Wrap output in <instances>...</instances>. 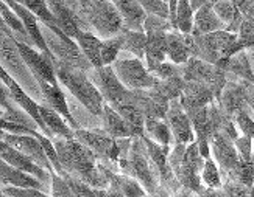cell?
Listing matches in <instances>:
<instances>
[{
	"instance_id": "37",
	"label": "cell",
	"mask_w": 254,
	"mask_h": 197,
	"mask_svg": "<svg viewBox=\"0 0 254 197\" xmlns=\"http://www.w3.org/2000/svg\"><path fill=\"white\" fill-rule=\"evenodd\" d=\"M122 42H124L122 33H119V35L109 38V39L102 40L100 56H102V64L103 65H111L117 59L119 53L122 51Z\"/></svg>"
},
{
	"instance_id": "44",
	"label": "cell",
	"mask_w": 254,
	"mask_h": 197,
	"mask_svg": "<svg viewBox=\"0 0 254 197\" xmlns=\"http://www.w3.org/2000/svg\"><path fill=\"white\" fill-rule=\"evenodd\" d=\"M2 190L3 197H50L41 190L35 188H14V187H5Z\"/></svg>"
},
{
	"instance_id": "51",
	"label": "cell",
	"mask_w": 254,
	"mask_h": 197,
	"mask_svg": "<svg viewBox=\"0 0 254 197\" xmlns=\"http://www.w3.org/2000/svg\"><path fill=\"white\" fill-rule=\"evenodd\" d=\"M0 197H3V194H2V190H0Z\"/></svg>"
},
{
	"instance_id": "14",
	"label": "cell",
	"mask_w": 254,
	"mask_h": 197,
	"mask_svg": "<svg viewBox=\"0 0 254 197\" xmlns=\"http://www.w3.org/2000/svg\"><path fill=\"white\" fill-rule=\"evenodd\" d=\"M165 123H167L170 129L175 145H189L192 141H195L192 124L186 112L183 111L180 100H172L169 103L167 114H165Z\"/></svg>"
},
{
	"instance_id": "31",
	"label": "cell",
	"mask_w": 254,
	"mask_h": 197,
	"mask_svg": "<svg viewBox=\"0 0 254 197\" xmlns=\"http://www.w3.org/2000/svg\"><path fill=\"white\" fill-rule=\"evenodd\" d=\"M129 92V90H128ZM114 111L122 117L125 121L134 129V132H136V135L137 137H142L143 135V115H142V112L139 111V109L132 104L131 101H129V98L127 96V100H124V101H120V103H117V104H114V106H111Z\"/></svg>"
},
{
	"instance_id": "10",
	"label": "cell",
	"mask_w": 254,
	"mask_h": 197,
	"mask_svg": "<svg viewBox=\"0 0 254 197\" xmlns=\"http://www.w3.org/2000/svg\"><path fill=\"white\" fill-rule=\"evenodd\" d=\"M14 43H16V48L20 54L22 61H24V64H25V67L28 69V72L31 73L33 78L36 79V82L58 84V79H57V76H55L50 58H47L44 53L36 51L35 48L28 47L27 43L20 42L17 39H14Z\"/></svg>"
},
{
	"instance_id": "43",
	"label": "cell",
	"mask_w": 254,
	"mask_h": 197,
	"mask_svg": "<svg viewBox=\"0 0 254 197\" xmlns=\"http://www.w3.org/2000/svg\"><path fill=\"white\" fill-rule=\"evenodd\" d=\"M234 121L237 123V127L242 130L244 137H248L253 140L254 135V123H253V117L251 111H242L234 115Z\"/></svg>"
},
{
	"instance_id": "5",
	"label": "cell",
	"mask_w": 254,
	"mask_h": 197,
	"mask_svg": "<svg viewBox=\"0 0 254 197\" xmlns=\"http://www.w3.org/2000/svg\"><path fill=\"white\" fill-rule=\"evenodd\" d=\"M122 171L125 176H129L139 182L140 187L145 190V193H154L158 190L156 179L150 166V160L147 156V149L143 145L142 137H131L129 146L125 161L122 165Z\"/></svg>"
},
{
	"instance_id": "49",
	"label": "cell",
	"mask_w": 254,
	"mask_h": 197,
	"mask_svg": "<svg viewBox=\"0 0 254 197\" xmlns=\"http://www.w3.org/2000/svg\"><path fill=\"white\" fill-rule=\"evenodd\" d=\"M215 2H218V0H204V3H211V5H214Z\"/></svg>"
},
{
	"instance_id": "2",
	"label": "cell",
	"mask_w": 254,
	"mask_h": 197,
	"mask_svg": "<svg viewBox=\"0 0 254 197\" xmlns=\"http://www.w3.org/2000/svg\"><path fill=\"white\" fill-rule=\"evenodd\" d=\"M52 65L57 79H60V82L89 111V114L100 117L105 101L87 78V75L83 70L65 65L57 59L52 61Z\"/></svg>"
},
{
	"instance_id": "35",
	"label": "cell",
	"mask_w": 254,
	"mask_h": 197,
	"mask_svg": "<svg viewBox=\"0 0 254 197\" xmlns=\"http://www.w3.org/2000/svg\"><path fill=\"white\" fill-rule=\"evenodd\" d=\"M122 50L132 53L137 59L143 61V51H145V33H139V31H128L122 30Z\"/></svg>"
},
{
	"instance_id": "33",
	"label": "cell",
	"mask_w": 254,
	"mask_h": 197,
	"mask_svg": "<svg viewBox=\"0 0 254 197\" xmlns=\"http://www.w3.org/2000/svg\"><path fill=\"white\" fill-rule=\"evenodd\" d=\"M192 20L193 9L189 0H178L175 8V30L181 35H190L192 33Z\"/></svg>"
},
{
	"instance_id": "52",
	"label": "cell",
	"mask_w": 254,
	"mask_h": 197,
	"mask_svg": "<svg viewBox=\"0 0 254 197\" xmlns=\"http://www.w3.org/2000/svg\"><path fill=\"white\" fill-rule=\"evenodd\" d=\"M14 2H17V3H20V0H14Z\"/></svg>"
},
{
	"instance_id": "29",
	"label": "cell",
	"mask_w": 254,
	"mask_h": 197,
	"mask_svg": "<svg viewBox=\"0 0 254 197\" xmlns=\"http://www.w3.org/2000/svg\"><path fill=\"white\" fill-rule=\"evenodd\" d=\"M212 9L215 16L222 20L223 30L237 35L242 20H244V16L239 13V9L231 3L229 0H218V2L212 5Z\"/></svg>"
},
{
	"instance_id": "32",
	"label": "cell",
	"mask_w": 254,
	"mask_h": 197,
	"mask_svg": "<svg viewBox=\"0 0 254 197\" xmlns=\"http://www.w3.org/2000/svg\"><path fill=\"white\" fill-rule=\"evenodd\" d=\"M153 141H156L161 146H170L172 134L170 129L165 123V119H158V118H145L143 119V135Z\"/></svg>"
},
{
	"instance_id": "45",
	"label": "cell",
	"mask_w": 254,
	"mask_h": 197,
	"mask_svg": "<svg viewBox=\"0 0 254 197\" xmlns=\"http://www.w3.org/2000/svg\"><path fill=\"white\" fill-rule=\"evenodd\" d=\"M244 17H253V0H229Z\"/></svg>"
},
{
	"instance_id": "48",
	"label": "cell",
	"mask_w": 254,
	"mask_h": 197,
	"mask_svg": "<svg viewBox=\"0 0 254 197\" xmlns=\"http://www.w3.org/2000/svg\"><path fill=\"white\" fill-rule=\"evenodd\" d=\"M0 30H2L6 36H11V31H9V28L5 25V22H3V19H2V17H0Z\"/></svg>"
},
{
	"instance_id": "41",
	"label": "cell",
	"mask_w": 254,
	"mask_h": 197,
	"mask_svg": "<svg viewBox=\"0 0 254 197\" xmlns=\"http://www.w3.org/2000/svg\"><path fill=\"white\" fill-rule=\"evenodd\" d=\"M50 180H52V196L50 197H75L73 191L70 190L67 182L64 180V177L52 172Z\"/></svg>"
},
{
	"instance_id": "53",
	"label": "cell",
	"mask_w": 254,
	"mask_h": 197,
	"mask_svg": "<svg viewBox=\"0 0 254 197\" xmlns=\"http://www.w3.org/2000/svg\"><path fill=\"white\" fill-rule=\"evenodd\" d=\"M164 2H167V0H164Z\"/></svg>"
},
{
	"instance_id": "25",
	"label": "cell",
	"mask_w": 254,
	"mask_h": 197,
	"mask_svg": "<svg viewBox=\"0 0 254 197\" xmlns=\"http://www.w3.org/2000/svg\"><path fill=\"white\" fill-rule=\"evenodd\" d=\"M38 111H39V117L42 119V123L46 124L49 134H50V140L55 138H65V140H73V129L64 121V119L52 111L47 106H39L38 104Z\"/></svg>"
},
{
	"instance_id": "8",
	"label": "cell",
	"mask_w": 254,
	"mask_h": 197,
	"mask_svg": "<svg viewBox=\"0 0 254 197\" xmlns=\"http://www.w3.org/2000/svg\"><path fill=\"white\" fill-rule=\"evenodd\" d=\"M222 111L234 119V115L242 111L253 109V82L226 81L220 98L217 100Z\"/></svg>"
},
{
	"instance_id": "46",
	"label": "cell",
	"mask_w": 254,
	"mask_h": 197,
	"mask_svg": "<svg viewBox=\"0 0 254 197\" xmlns=\"http://www.w3.org/2000/svg\"><path fill=\"white\" fill-rule=\"evenodd\" d=\"M176 2L178 0H167V6H169V22L172 30H175V8H176Z\"/></svg>"
},
{
	"instance_id": "34",
	"label": "cell",
	"mask_w": 254,
	"mask_h": 197,
	"mask_svg": "<svg viewBox=\"0 0 254 197\" xmlns=\"http://www.w3.org/2000/svg\"><path fill=\"white\" fill-rule=\"evenodd\" d=\"M109 183H114L119 191L124 194V197H145V190H143L139 182L134 180L125 174H109Z\"/></svg>"
},
{
	"instance_id": "54",
	"label": "cell",
	"mask_w": 254,
	"mask_h": 197,
	"mask_svg": "<svg viewBox=\"0 0 254 197\" xmlns=\"http://www.w3.org/2000/svg\"><path fill=\"white\" fill-rule=\"evenodd\" d=\"M65 2H67V0H65Z\"/></svg>"
},
{
	"instance_id": "23",
	"label": "cell",
	"mask_w": 254,
	"mask_h": 197,
	"mask_svg": "<svg viewBox=\"0 0 254 197\" xmlns=\"http://www.w3.org/2000/svg\"><path fill=\"white\" fill-rule=\"evenodd\" d=\"M165 50H167L169 62L175 65H183L187 59L192 58L187 35H181L176 30H169L165 35Z\"/></svg>"
},
{
	"instance_id": "4",
	"label": "cell",
	"mask_w": 254,
	"mask_h": 197,
	"mask_svg": "<svg viewBox=\"0 0 254 197\" xmlns=\"http://www.w3.org/2000/svg\"><path fill=\"white\" fill-rule=\"evenodd\" d=\"M73 140L86 146L97 156V158H106L122 163L127 157L129 138L116 140L109 137L103 129H76L73 130Z\"/></svg>"
},
{
	"instance_id": "26",
	"label": "cell",
	"mask_w": 254,
	"mask_h": 197,
	"mask_svg": "<svg viewBox=\"0 0 254 197\" xmlns=\"http://www.w3.org/2000/svg\"><path fill=\"white\" fill-rule=\"evenodd\" d=\"M75 43L78 45L80 51L86 61L91 64L92 69L102 67V56H100V48H102V39L97 38L92 31H80L75 38Z\"/></svg>"
},
{
	"instance_id": "13",
	"label": "cell",
	"mask_w": 254,
	"mask_h": 197,
	"mask_svg": "<svg viewBox=\"0 0 254 197\" xmlns=\"http://www.w3.org/2000/svg\"><path fill=\"white\" fill-rule=\"evenodd\" d=\"M2 140L5 141V143H8L9 146H13L14 149H17L19 152H22L24 156H27L33 163H36V165L41 166L42 169H46L50 174L55 172L52 165H50V161L47 160L46 154H44V149H42L39 140L36 137L3 132Z\"/></svg>"
},
{
	"instance_id": "21",
	"label": "cell",
	"mask_w": 254,
	"mask_h": 197,
	"mask_svg": "<svg viewBox=\"0 0 254 197\" xmlns=\"http://www.w3.org/2000/svg\"><path fill=\"white\" fill-rule=\"evenodd\" d=\"M102 123H103V130L116 140H122V138H131V137H137L134 129H132L125 119L120 117L111 106H108L106 103L103 104L102 109Z\"/></svg>"
},
{
	"instance_id": "20",
	"label": "cell",
	"mask_w": 254,
	"mask_h": 197,
	"mask_svg": "<svg viewBox=\"0 0 254 197\" xmlns=\"http://www.w3.org/2000/svg\"><path fill=\"white\" fill-rule=\"evenodd\" d=\"M111 2L122 19V30L143 33V20L147 14L136 0H111Z\"/></svg>"
},
{
	"instance_id": "3",
	"label": "cell",
	"mask_w": 254,
	"mask_h": 197,
	"mask_svg": "<svg viewBox=\"0 0 254 197\" xmlns=\"http://www.w3.org/2000/svg\"><path fill=\"white\" fill-rule=\"evenodd\" d=\"M80 19L86 27L95 31V36L109 39L122 31V19H120L116 6L111 0H81Z\"/></svg>"
},
{
	"instance_id": "1",
	"label": "cell",
	"mask_w": 254,
	"mask_h": 197,
	"mask_svg": "<svg viewBox=\"0 0 254 197\" xmlns=\"http://www.w3.org/2000/svg\"><path fill=\"white\" fill-rule=\"evenodd\" d=\"M55 151L58 154L60 165L65 174L72 172L73 179L80 180L97 190H105L109 187V174L103 165L97 161V156L76 140L55 138Z\"/></svg>"
},
{
	"instance_id": "17",
	"label": "cell",
	"mask_w": 254,
	"mask_h": 197,
	"mask_svg": "<svg viewBox=\"0 0 254 197\" xmlns=\"http://www.w3.org/2000/svg\"><path fill=\"white\" fill-rule=\"evenodd\" d=\"M38 85L41 89V93L44 95V98H46L47 107H50L52 111L57 112L73 130L80 129L78 123H76V119L70 114V109L67 106V100H65L61 87L58 84H49V82H38Z\"/></svg>"
},
{
	"instance_id": "36",
	"label": "cell",
	"mask_w": 254,
	"mask_h": 197,
	"mask_svg": "<svg viewBox=\"0 0 254 197\" xmlns=\"http://www.w3.org/2000/svg\"><path fill=\"white\" fill-rule=\"evenodd\" d=\"M20 5L24 8H27L31 14H35L36 19L41 20L42 24L46 25V28H49V30L57 28L50 9L46 3V0H20Z\"/></svg>"
},
{
	"instance_id": "28",
	"label": "cell",
	"mask_w": 254,
	"mask_h": 197,
	"mask_svg": "<svg viewBox=\"0 0 254 197\" xmlns=\"http://www.w3.org/2000/svg\"><path fill=\"white\" fill-rule=\"evenodd\" d=\"M225 73H233L240 81L253 82V64H251V50H242L233 54L222 67Z\"/></svg>"
},
{
	"instance_id": "27",
	"label": "cell",
	"mask_w": 254,
	"mask_h": 197,
	"mask_svg": "<svg viewBox=\"0 0 254 197\" xmlns=\"http://www.w3.org/2000/svg\"><path fill=\"white\" fill-rule=\"evenodd\" d=\"M0 59H2V62L11 72H14L17 75H27L28 69L25 67V64L16 48L14 38L6 36L5 33L0 35Z\"/></svg>"
},
{
	"instance_id": "40",
	"label": "cell",
	"mask_w": 254,
	"mask_h": 197,
	"mask_svg": "<svg viewBox=\"0 0 254 197\" xmlns=\"http://www.w3.org/2000/svg\"><path fill=\"white\" fill-rule=\"evenodd\" d=\"M234 148L240 161L253 163V140L248 137H237L234 140Z\"/></svg>"
},
{
	"instance_id": "39",
	"label": "cell",
	"mask_w": 254,
	"mask_h": 197,
	"mask_svg": "<svg viewBox=\"0 0 254 197\" xmlns=\"http://www.w3.org/2000/svg\"><path fill=\"white\" fill-rule=\"evenodd\" d=\"M145 14H153L162 19H169V6L164 0H136Z\"/></svg>"
},
{
	"instance_id": "15",
	"label": "cell",
	"mask_w": 254,
	"mask_h": 197,
	"mask_svg": "<svg viewBox=\"0 0 254 197\" xmlns=\"http://www.w3.org/2000/svg\"><path fill=\"white\" fill-rule=\"evenodd\" d=\"M0 158L6 161L8 165H11L13 168L38 179L42 185H46L50 180V172H46V169H42L36 163H33L27 156H24L13 146L5 143L3 140H0Z\"/></svg>"
},
{
	"instance_id": "30",
	"label": "cell",
	"mask_w": 254,
	"mask_h": 197,
	"mask_svg": "<svg viewBox=\"0 0 254 197\" xmlns=\"http://www.w3.org/2000/svg\"><path fill=\"white\" fill-rule=\"evenodd\" d=\"M186 81L181 78V76H173V78L169 79H162L154 84L151 87V92L156 95L161 101L164 103H170L172 100H178L183 89H184Z\"/></svg>"
},
{
	"instance_id": "47",
	"label": "cell",
	"mask_w": 254,
	"mask_h": 197,
	"mask_svg": "<svg viewBox=\"0 0 254 197\" xmlns=\"http://www.w3.org/2000/svg\"><path fill=\"white\" fill-rule=\"evenodd\" d=\"M189 3L192 6L193 11H196L198 8H200L201 5H204V0H189Z\"/></svg>"
},
{
	"instance_id": "55",
	"label": "cell",
	"mask_w": 254,
	"mask_h": 197,
	"mask_svg": "<svg viewBox=\"0 0 254 197\" xmlns=\"http://www.w3.org/2000/svg\"><path fill=\"white\" fill-rule=\"evenodd\" d=\"M80 2H81V0H80Z\"/></svg>"
},
{
	"instance_id": "18",
	"label": "cell",
	"mask_w": 254,
	"mask_h": 197,
	"mask_svg": "<svg viewBox=\"0 0 254 197\" xmlns=\"http://www.w3.org/2000/svg\"><path fill=\"white\" fill-rule=\"evenodd\" d=\"M178 100H180L183 111L190 112V111H196V109L209 106L212 101H215V98H214V93L209 90L207 85L201 82L189 81L184 84V89Z\"/></svg>"
},
{
	"instance_id": "24",
	"label": "cell",
	"mask_w": 254,
	"mask_h": 197,
	"mask_svg": "<svg viewBox=\"0 0 254 197\" xmlns=\"http://www.w3.org/2000/svg\"><path fill=\"white\" fill-rule=\"evenodd\" d=\"M223 30V24L220 20L211 3H204L193 11V20H192V33L190 35H209V33Z\"/></svg>"
},
{
	"instance_id": "12",
	"label": "cell",
	"mask_w": 254,
	"mask_h": 197,
	"mask_svg": "<svg viewBox=\"0 0 254 197\" xmlns=\"http://www.w3.org/2000/svg\"><path fill=\"white\" fill-rule=\"evenodd\" d=\"M46 3L52 13L55 25L67 38L73 40L80 31H87L80 16L67 5L65 0H46Z\"/></svg>"
},
{
	"instance_id": "50",
	"label": "cell",
	"mask_w": 254,
	"mask_h": 197,
	"mask_svg": "<svg viewBox=\"0 0 254 197\" xmlns=\"http://www.w3.org/2000/svg\"><path fill=\"white\" fill-rule=\"evenodd\" d=\"M3 114H5V112L2 111V109H0V117H3Z\"/></svg>"
},
{
	"instance_id": "6",
	"label": "cell",
	"mask_w": 254,
	"mask_h": 197,
	"mask_svg": "<svg viewBox=\"0 0 254 197\" xmlns=\"http://www.w3.org/2000/svg\"><path fill=\"white\" fill-rule=\"evenodd\" d=\"M181 67V78L189 82V81H195V82H201L204 85L209 87V90L214 93L215 101L220 98V93H222L223 87L226 84V73L217 67V65L207 64L204 61H200L196 58H189Z\"/></svg>"
},
{
	"instance_id": "19",
	"label": "cell",
	"mask_w": 254,
	"mask_h": 197,
	"mask_svg": "<svg viewBox=\"0 0 254 197\" xmlns=\"http://www.w3.org/2000/svg\"><path fill=\"white\" fill-rule=\"evenodd\" d=\"M145 33V51L143 59L147 61V70L151 72L159 64L167 61V50H165V35L167 30H147Z\"/></svg>"
},
{
	"instance_id": "38",
	"label": "cell",
	"mask_w": 254,
	"mask_h": 197,
	"mask_svg": "<svg viewBox=\"0 0 254 197\" xmlns=\"http://www.w3.org/2000/svg\"><path fill=\"white\" fill-rule=\"evenodd\" d=\"M200 180H203L206 183V187L211 190H217L222 187V177H220L218 166L215 165V161L211 157H207L204 160L203 169L200 172Z\"/></svg>"
},
{
	"instance_id": "9",
	"label": "cell",
	"mask_w": 254,
	"mask_h": 197,
	"mask_svg": "<svg viewBox=\"0 0 254 197\" xmlns=\"http://www.w3.org/2000/svg\"><path fill=\"white\" fill-rule=\"evenodd\" d=\"M87 78L94 84L97 92L100 93V96L108 106H114L127 100L128 90L117 79L111 65H102V67L91 69L87 72Z\"/></svg>"
},
{
	"instance_id": "42",
	"label": "cell",
	"mask_w": 254,
	"mask_h": 197,
	"mask_svg": "<svg viewBox=\"0 0 254 197\" xmlns=\"http://www.w3.org/2000/svg\"><path fill=\"white\" fill-rule=\"evenodd\" d=\"M154 78L162 81V79H169L173 78V76H181V67L180 65H175L169 61H164L162 64H159L156 69L150 72Z\"/></svg>"
},
{
	"instance_id": "11",
	"label": "cell",
	"mask_w": 254,
	"mask_h": 197,
	"mask_svg": "<svg viewBox=\"0 0 254 197\" xmlns=\"http://www.w3.org/2000/svg\"><path fill=\"white\" fill-rule=\"evenodd\" d=\"M44 40H46L49 50L52 51V54L57 61H60L65 65H70V67H75L78 70H83L84 73H87L92 69L91 64L86 61L83 53L80 51L78 45L75 43V40H72V39L63 40L58 36H55L53 33H52V38H44Z\"/></svg>"
},
{
	"instance_id": "16",
	"label": "cell",
	"mask_w": 254,
	"mask_h": 197,
	"mask_svg": "<svg viewBox=\"0 0 254 197\" xmlns=\"http://www.w3.org/2000/svg\"><path fill=\"white\" fill-rule=\"evenodd\" d=\"M209 152H212L215 165L225 172L231 174L239 165V156L234 148V141L225 134H215L209 140Z\"/></svg>"
},
{
	"instance_id": "22",
	"label": "cell",
	"mask_w": 254,
	"mask_h": 197,
	"mask_svg": "<svg viewBox=\"0 0 254 197\" xmlns=\"http://www.w3.org/2000/svg\"><path fill=\"white\" fill-rule=\"evenodd\" d=\"M3 185L14 188H35L41 191L46 188V185H42L38 179L13 168L0 158V187H3Z\"/></svg>"
},
{
	"instance_id": "7",
	"label": "cell",
	"mask_w": 254,
	"mask_h": 197,
	"mask_svg": "<svg viewBox=\"0 0 254 197\" xmlns=\"http://www.w3.org/2000/svg\"><path fill=\"white\" fill-rule=\"evenodd\" d=\"M111 67L127 90H147L158 82V79L147 70L143 62L137 58L116 59Z\"/></svg>"
}]
</instances>
